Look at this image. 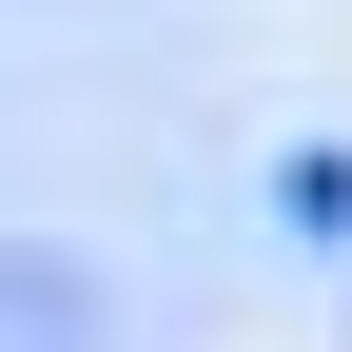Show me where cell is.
Segmentation results:
<instances>
[{
  "instance_id": "obj_1",
  "label": "cell",
  "mask_w": 352,
  "mask_h": 352,
  "mask_svg": "<svg viewBox=\"0 0 352 352\" xmlns=\"http://www.w3.org/2000/svg\"><path fill=\"white\" fill-rule=\"evenodd\" d=\"M0 352H98V294L59 254H0Z\"/></svg>"
}]
</instances>
